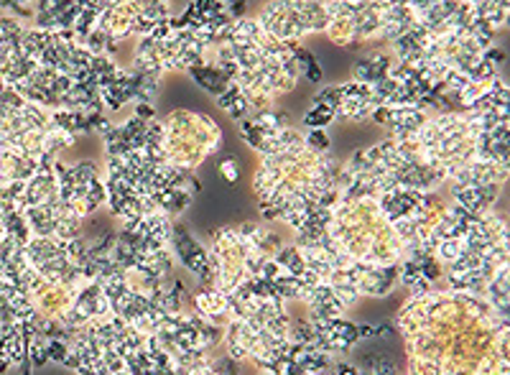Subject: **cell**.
Instances as JSON below:
<instances>
[{"instance_id": "1", "label": "cell", "mask_w": 510, "mask_h": 375, "mask_svg": "<svg viewBox=\"0 0 510 375\" xmlns=\"http://www.w3.org/2000/svg\"><path fill=\"white\" fill-rule=\"evenodd\" d=\"M225 46L237 64L235 82L243 90L263 92L276 100L288 95L302 77L291 46L266 34L255 18H235Z\"/></svg>"}, {"instance_id": "2", "label": "cell", "mask_w": 510, "mask_h": 375, "mask_svg": "<svg viewBox=\"0 0 510 375\" xmlns=\"http://www.w3.org/2000/svg\"><path fill=\"white\" fill-rule=\"evenodd\" d=\"M329 235L337 248L362 263L391 266L403 258V242L383 217L375 197L340 200L332 207Z\"/></svg>"}, {"instance_id": "3", "label": "cell", "mask_w": 510, "mask_h": 375, "mask_svg": "<svg viewBox=\"0 0 510 375\" xmlns=\"http://www.w3.org/2000/svg\"><path fill=\"white\" fill-rule=\"evenodd\" d=\"M413 138L424 161L439 169L447 179L460 166L475 161L477 131L464 113H439L429 117Z\"/></svg>"}, {"instance_id": "4", "label": "cell", "mask_w": 510, "mask_h": 375, "mask_svg": "<svg viewBox=\"0 0 510 375\" xmlns=\"http://www.w3.org/2000/svg\"><path fill=\"white\" fill-rule=\"evenodd\" d=\"M161 125H164V156L171 166L192 171L212 153H217L222 143L219 125L204 113L174 110L161 120Z\"/></svg>"}, {"instance_id": "5", "label": "cell", "mask_w": 510, "mask_h": 375, "mask_svg": "<svg viewBox=\"0 0 510 375\" xmlns=\"http://www.w3.org/2000/svg\"><path fill=\"white\" fill-rule=\"evenodd\" d=\"M385 0H326L329 41L344 49H368L383 31Z\"/></svg>"}, {"instance_id": "6", "label": "cell", "mask_w": 510, "mask_h": 375, "mask_svg": "<svg viewBox=\"0 0 510 375\" xmlns=\"http://www.w3.org/2000/svg\"><path fill=\"white\" fill-rule=\"evenodd\" d=\"M255 21L278 41H302L311 34H324L326 0H268Z\"/></svg>"}, {"instance_id": "7", "label": "cell", "mask_w": 510, "mask_h": 375, "mask_svg": "<svg viewBox=\"0 0 510 375\" xmlns=\"http://www.w3.org/2000/svg\"><path fill=\"white\" fill-rule=\"evenodd\" d=\"M168 245L174 248L176 258L184 263L186 271H192L197 278H199L202 284L207 286V289H212V284H215V276H212V271H209V260H207V250L202 248L199 242L194 240L192 235L186 233L182 225H171V238H168Z\"/></svg>"}, {"instance_id": "8", "label": "cell", "mask_w": 510, "mask_h": 375, "mask_svg": "<svg viewBox=\"0 0 510 375\" xmlns=\"http://www.w3.org/2000/svg\"><path fill=\"white\" fill-rule=\"evenodd\" d=\"M240 135L243 141L251 146L253 151H258L263 156H276V153H286V151L302 148L304 146V133L296 131V128H284V131H276V133H258L248 117L240 120Z\"/></svg>"}, {"instance_id": "9", "label": "cell", "mask_w": 510, "mask_h": 375, "mask_svg": "<svg viewBox=\"0 0 510 375\" xmlns=\"http://www.w3.org/2000/svg\"><path fill=\"white\" fill-rule=\"evenodd\" d=\"M426 110L416 105H380L370 113V120L391 131V135H413L429 120Z\"/></svg>"}, {"instance_id": "10", "label": "cell", "mask_w": 510, "mask_h": 375, "mask_svg": "<svg viewBox=\"0 0 510 375\" xmlns=\"http://www.w3.org/2000/svg\"><path fill=\"white\" fill-rule=\"evenodd\" d=\"M375 95L373 87L362 82H350L340 84V108H337V120L344 123H362L370 120V113L375 110Z\"/></svg>"}, {"instance_id": "11", "label": "cell", "mask_w": 510, "mask_h": 375, "mask_svg": "<svg viewBox=\"0 0 510 375\" xmlns=\"http://www.w3.org/2000/svg\"><path fill=\"white\" fill-rule=\"evenodd\" d=\"M79 16L77 0H39L34 10L36 28L43 31H72Z\"/></svg>"}, {"instance_id": "12", "label": "cell", "mask_w": 510, "mask_h": 375, "mask_svg": "<svg viewBox=\"0 0 510 375\" xmlns=\"http://www.w3.org/2000/svg\"><path fill=\"white\" fill-rule=\"evenodd\" d=\"M393 64H395L393 54L377 49V46H368V49H362V54L352 61V79L373 87V84L383 82L385 77L391 75Z\"/></svg>"}, {"instance_id": "13", "label": "cell", "mask_w": 510, "mask_h": 375, "mask_svg": "<svg viewBox=\"0 0 510 375\" xmlns=\"http://www.w3.org/2000/svg\"><path fill=\"white\" fill-rule=\"evenodd\" d=\"M449 194H452L454 204L480 215L495 207V202L500 197V186L498 184H449Z\"/></svg>"}, {"instance_id": "14", "label": "cell", "mask_w": 510, "mask_h": 375, "mask_svg": "<svg viewBox=\"0 0 510 375\" xmlns=\"http://www.w3.org/2000/svg\"><path fill=\"white\" fill-rule=\"evenodd\" d=\"M186 75L192 77L194 82L199 84L202 90L209 92V95H215V97H219L222 92L230 87V77L222 72L219 67H215L212 61H202V64H194V67L186 69Z\"/></svg>"}, {"instance_id": "15", "label": "cell", "mask_w": 510, "mask_h": 375, "mask_svg": "<svg viewBox=\"0 0 510 375\" xmlns=\"http://www.w3.org/2000/svg\"><path fill=\"white\" fill-rule=\"evenodd\" d=\"M248 123L258 131V133H276V131H284V128H291V115L281 108H268V110H258L248 117Z\"/></svg>"}, {"instance_id": "16", "label": "cell", "mask_w": 510, "mask_h": 375, "mask_svg": "<svg viewBox=\"0 0 510 375\" xmlns=\"http://www.w3.org/2000/svg\"><path fill=\"white\" fill-rule=\"evenodd\" d=\"M477 18L485 21L495 34L508 28V18H510V0H482L475 8Z\"/></svg>"}, {"instance_id": "17", "label": "cell", "mask_w": 510, "mask_h": 375, "mask_svg": "<svg viewBox=\"0 0 510 375\" xmlns=\"http://www.w3.org/2000/svg\"><path fill=\"white\" fill-rule=\"evenodd\" d=\"M217 105L225 110L233 120H237V123L245 120V117H251V105H248V100H245V95L237 82H230V87L217 97Z\"/></svg>"}, {"instance_id": "18", "label": "cell", "mask_w": 510, "mask_h": 375, "mask_svg": "<svg viewBox=\"0 0 510 375\" xmlns=\"http://www.w3.org/2000/svg\"><path fill=\"white\" fill-rule=\"evenodd\" d=\"M288 46H291V54H293V59H296V64H299V72H302V77H306L311 84L322 82V79H324V72H322L319 59L314 57L309 49H304L299 41H288Z\"/></svg>"}, {"instance_id": "19", "label": "cell", "mask_w": 510, "mask_h": 375, "mask_svg": "<svg viewBox=\"0 0 510 375\" xmlns=\"http://www.w3.org/2000/svg\"><path fill=\"white\" fill-rule=\"evenodd\" d=\"M337 120L335 115V110H329V108H317V105H311L309 113L304 115V125L306 128H319V131H324L326 125H332Z\"/></svg>"}, {"instance_id": "20", "label": "cell", "mask_w": 510, "mask_h": 375, "mask_svg": "<svg viewBox=\"0 0 510 375\" xmlns=\"http://www.w3.org/2000/svg\"><path fill=\"white\" fill-rule=\"evenodd\" d=\"M304 146H306V148H311V151H317V153H324V151H329L332 141H329L326 131L311 128V131H306V133H304Z\"/></svg>"}, {"instance_id": "21", "label": "cell", "mask_w": 510, "mask_h": 375, "mask_svg": "<svg viewBox=\"0 0 510 375\" xmlns=\"http://www.w3.org/2000/svg\"><path fill=\"white\" fill-rule=\"evenodd\" d=\"M67 352H69L67 342H61V340H46V355H49V360H54V363H64Z\"/></svg>"}, {"instance_id": "22", "label": "cell", "mask_w": 510, "mask_h": 375, "mask_svg": "<svg viewBox=\"0 0 510 375\" xmlns=\"http://www.w3.org/2000/svg\"><path fill=\"white\" fill-rule=\"evenodd\" d=\"M219 174H222V179L230 184L237 182V176H240V166H237V161L235 159H225L222 164H219Z\"/></svg>"}, {"instance_id": "23", "label": "cell", "mask_w": 510, "mask_h": 375, "mask_svg": "<svg viewBox=\"0 0 510 375\" xmlns=\"http://www.w3.org/2000/svg\"><path fill=\"white\" fill-rule=\"evenodd\" d=\"M133 115L141 117V120H153L156 108H153V102H133Z\"/></svg>"}, {"instance_id": "24", "label": "cell", "mask_w": 510, "mask_h": 375, "mask_svg": "<svg viewBox=\"0 0 510 375\" xmlns=\"http://www.w3.org/2000/svg\"><path fill=\"white\" fill-rule=\"evenodd\" d=\"M335 375H360V370L350 363H335Z\"/></svg>"}, {"instance_id": "25", "label": "cell", "mask_w": 510, "mask_h": 375, "mask_svg": "<svg viewBox=\"0 0 510 375\" xmlns=\"http://www.w3.org/2000/svg\"><path fill=\"white\" fill-rule=\"evenodd\" d=\"M395 327L393 325H377L375 327V337H393Z\"/></svg>"}, {"instance_id": "26", "label": "cell", "mask_w": 510, "mask_h": 375, "mask_svg": "<svg viewBox=\"0 0 510 375\" xmlns=\"http://www.w3.org/2000/svg\"><path fill=\"white\" fill-rule=\"evenodd\" d=\"M10 84L6 82V79H3V77H0V97H3V95H6V90H8Z\"/></svg>"}]
</instances>
